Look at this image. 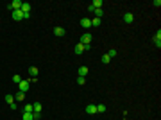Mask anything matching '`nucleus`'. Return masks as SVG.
<instances>
[{
  "label": "nucleus",
  "instance_id": "7",
  "mask_svg": "<svg viewBox=\"0 0 161 120\" xmlns=\"http://www.w3.org/2000/svg\"><path fill=\"white\" fill-rule=\"evenodd\" d=\"M124 22H125V23H132V22H134V14H132V13H125V14H124Z\"/></svg>",
  "mask_w": 161,
  "mask_h": 120
},
{
  "label": "nucleus",
  "instance_id": "25",
  "mask_svg": "<svg viewBox=\"0 0 161 120\" xmlns=\"http://www.w3.org/2000/svg\"><path fill=\"white\" fill-rule=\"evenodd\" d=\"M102 63H106V65L111 63V59H109V56H108V54H106V56H102Z\"/></svg>",
  "mask_w": 161,
  "mask_h": 120
},
{
  "label": "nucleus",
  "instance_id": "10",
  "mask_svg": "<svg viewBox=\"0 0 161 120\" xmlns=\"http://www.w3.org/2000/svg\"><path fill=\"white\" fill-rule=\"evenodd\" d=\"M80 25H82L84 29H90L91 27V20L90 18H82V20H80Z\"/></svg>",
  "mask_w": 161,
  "mask_h": 120
},
{
  "label": "nucleus",
  "instance_id": "27",
  "mask_svg": "<svg viewBox=\"0 0 161 120\" xmlns=\"http://www.w3.org/2000/svg\"><path fill=\"white\" fill-rule=\"evenodd\" d=\"M9 108H11L13 111H16V108H18V106H16V102H11V104H9Z\"/></svg>",
  "mask_w": 161,
  "mask_h": 120
},
{
  "label": "nucleus",
  "instance_id": "23",
  "mask_svg": "<svg viewBox=\"0 0 161 120\" xmlns=\"http://www.w3.org/2000/svg\"><path fill=\"white\" fill-rule=\"evenodd\" d=\"M20 81H22L20 75H13V82H14V84H20Z\"/></svg>",
  "mask_w": 161,
  "mask_h": 120
},
{
  "label": "nucleus",
  "instance_id": "28",
  "mask_svg": "<svg viewBox=\"0 0 161 120\" xmlns=\"http://www.w3.org/2000/svg\"><path fill=\"white\" fill-rule=\"evenodd\" d=\"M152 4H154V6H156V7H159V6H161V0H154V2H152Z\"/></svg>",
  "mask_w": 161,
  "mask_h": 120
},
{
  "label": "nucleus",
  "instance_id": "11",
  "mask_svg": "<svg viewBox=\"0 0 161 120\" xmlns=\"http://www.w3.org/2000/svg\"><path fill=\"white\" fill-rule=\"evenodd\" d=\"M86 50V45H82V43H77L75 45V54H82Z\"/></svg>",
  "mask_w": 161,
  "mask_h": 120
},
{
  "label": "nucleus",
  "instance_id": "19",
  "mask_svg": "<svg viewBox=\"0 0 161 120\" xmlns=\"http://www.w3.org/2000/svg\"><path fill=\"white\" fill-rule=\"evenodd\" d=\"M22 120H34L32 118V113H23V115H22Z\"/></svg>",
  "mask_w": 161,
  "mask_h": 120
},
{
  "label": "nucleus",
  "instance_id": "5",
  "mask_svg": "<svg viewBox=\"0 0 161 120\" xmlns=\"http://www.w3.org/2000/svg\"><path fill=\"white\" fill-rule=\"evenodd\" d=\"M13 20H23V13H22V9H16V11H13Z\"/></svg>",
  "mask_w": 161,
  "mask_h": 120
},
{
  "label": "nucleus",
  "instance_id": "9",
  "mask_svg": "<svg viewBox=\"0 0 161 120\" xmlns=\"http://www.w3.org/2000/svg\"><path fill=\"white\" fill-rule=\"evenodd\" d=\"M86 113H88V115H95V113H97V106H95V104L86 106Z\"/></svg>",
  "mask_w": 161,
  "mask_h": 120
},
{
  "label": "nucleus",
  "instance_id": "17",
  "mask_svg": "<svg viewBox=\"0 0 161 120\" xmlns=\"http://www.w3.org/2000/svg\"><path fill=\"white\" fill-rule=\"evenodd\" d=\"M93 13H95V18H102V14H104L102 9H93Z\"/></svg>",
  "mask_w": 161,
  "mask_h": 120
},
{
  "label": "nucleus",
  "instance_id": "12",
  "mask_svg": "<svg viewBox=\"0 0 161 120\" xmlns=\"http://www.w3.org/2000/svg\"><path fill=\"white\" fill-rule=\"evenodd\" d=\"M23 99H25V93H23V91H18V93L14 95V100H16V102H22Z\"/></svg>",
  "mask_w": 161,
  "mask_h": 120
},
{
  "label": "nucleus",
  "instance_id": "14",
  "mask_svg": "<svg viewBox=\"0 0 161 120\" xmlns=\"http://www.w3.org/2000/svg\"><path fill=\"white\" fill-rule=\"evenodd\" d=\"M34 108H32V104H27V106H23V113H32Z\"/></svg>",
  "mask_w": 161,
  "mask_h": 120
},
{
  "label": "nucleus",
  "instance_id": "4",
  "mask_svg": "<svg viewBox=\"0 0 161 120\" xmlns=\"http://www.w3.org/2000/svg\"><path fill=\"white\" fill-rule=\"evenodd\" d=\"M152 41H154V43L158 45V49H159V47H161V30H158V32L152 36Z\"/></svg>",
  "mask_w": 161,
  "mask_h": 120
},
{
  "label": "nucleus",
  "instance_id": "18",
  "mask_svg": "<svg viewBox=\"0 0 161 120\" xmlns=\"http://www.w3.org/2000/svg\"><path fill=\"white\" fill-rule=\"evenodd\" d=\"M106 109H108V108H106L104 104H99V106H97V113H106Z\"/></svg>",
  "mask_w": 161,
  "mask_h": 120
},
{
  "label": "nucleus",
  "instance_id": "20",
  "mask_svg": "<svg viewBox=\"0 0 161 120\" xmlns=\"http://www.w3.org/2000/svg\"><path fill=\"white\" fill-rule=\"evenodd\" d=\"M100 25V18H93L91 20V27H99Z\"/></svg>",
  "mask_w": 161,
  "mask_h": 120
},
{
  "label": "nucleus",
  "instance_id": "1",
  "mask_svg": "<svg viewBox=\"0 0 161 120\" xmlns=\"http://www.w3.org/2000/svg\"><path fill=\"white\" fill-rule=\"evenodd\" d=\"M22 4H23L22 0H13V2H11L7 7H9L11 11H16V9H22Z\"/></svg>",
  "mask_w": 161,
  "mask_h": 120
},
{
  "label": "nucleus",
  "instance_id": "16",
  "mask_svg": "<svg viewBox=\"0 0 161 120\" xmlns=\"http://www.w3.org/2000/svg\"><path fill=\"white\" fill-rule=\"evenodd\" d=\"M32 108H34L36 113H41V104H40V102H34V104H32Z\"/></svg>",
  "mask_w": 161,
  "mask_h": 120
},
{
  "label": "nucleus",
  "instance_id": "6",
  "mask_svg": "<svg viewBox=\"0 0 161 120\" xmlns=\"http://www.w3.org/2000/svg\"><path fill=\"white\" fill-rule=\"evenodd\" d=\"M22 13H23V14H30V4L29 2H23V4H22Z\"/></svg>",
  "mask_w": 161,
  "mask_h": 120
},
{
  "label": "nucleus",
  "instance_id": "22",
  "mask_svg": "<svg viewBox=\"0 0 161 120\" xmlns=\"http://www.w3.org/2000/svg\"><path fill=\"white\" fill-rule=\"evenodd\" d=\"M4 100H6L7 104H11V102H14V97H13V95H6V97H4Z\"/></svg>",
  "mask_w": 161,
  "mask_h": 120
},
{
  "label": "nucleus",
  "instance_id": "3",
  "mask_svg": "<svg viewBox=\"0 0 161 120\" xmlns=\"http://www.w3.org/2000/svg\"><path fill=\"white\" fill-rule=\"evenodd\" d=\"M79 43H82V45H90V43H91V34H88V32H86V34H82Z\"/></svg>",
  "mask_w": 161,
  "mask_h": 120
},
{
  "label": "nucleus",
  "instance_id": "26",
  "mask_svg": "<svg viewBox=\"0 0 161 120\" xmlns=\"http://www.w3.org/2000/svg\"><path fill=\"white\" fill-rule=\"evenodd\" d=\"M84 82H86V79H84V77H77V84H80V86H82Z\"/></svg>",
  "mask_w": 161,
  "mask_h": 120
},
{
  "label": "nucleus",
  "instance_id": "2",
  "mask_svg": "<svg viewBox=\"0 0 161 120\" xmlns=\"http://www.w3.org/2000/svg\"><path fill=\"white\" fill-rule=\"evenodd\" d=\"M18 88H20V91H23V93H25V91L29 90V79H22L20 84H18Z\"/></svg>",
  "mask_w": 161,
  "mask_h": 120
},
{
  "label": "nucleus",
  "instance_id": "8",
  "mask_svg": "<svg viewBox=\"0 0 161 120\" xmlns=\"http://www.w3.org/2000/svg\"><path fill=\"white\" fill-rule=\"evenodd\" d=\"M54 34L56 36H65L66 30H65V27H54Z\"/></svg>",
  "mask_w": 161,
  "mask_h": 120
},
{
  "label": "nucleus",
  "instance_id": "21",
  "mask_svg": "<svg viewBox=\"0 0 161 120\" xmlns=\"http://www.w3.org/2000/svg\"><path fill=\"white\" fill-rule=\"evenodd\" d=\"M108 56H109V59H113V58H116V50H115V49H109V52H108Z\"/></svg>",
  "mask_w": 161,
  "mask_h": 120
},
{
  "label": "nucleus",
  "instance_id": "13",
  "mask_svg": "<svg viewBox=\"0 0 161 120\" xmlns=\"http://www.w3.org/2000/svg\"><path fill=\"white\" fill-rule=\"evenodd\" d=\"M84 75H88V66H80L79 68V77H84Z\"/></svg>",
  "mask_w": 161,
  "mask_h": 120
},
{
  "label": "nucleus",
  "instance_id": "15",
  "mask_svg": "<svg viewBox=\"0 0 161 120\" xmlns=\"http://www.w3.org/2000/svg\"><path fill=\"white\" fill-rule=\"evenodd\" d=\"M29 74L32 75V77H36V75H38V68H36V66H30V68H29Z\"/></svg>",
  "mask_w": 161,
  "mask_h": 120
},
{
  "label": "nucleus",
  "instance_id": "24",
  "mask_svg": "<svg viewBox=\"0 0 161 120\" xmlns=\"http://www.w3.org/2000/svg\"><path fill=\"white\" fill-rule=\"evenodd\" d=\"M32 118H34V120H40V118H41V113H36V111H32Z\"/></svg>",
  "mask_w": 161,
  "mask_h": 120
}]
</instances>
